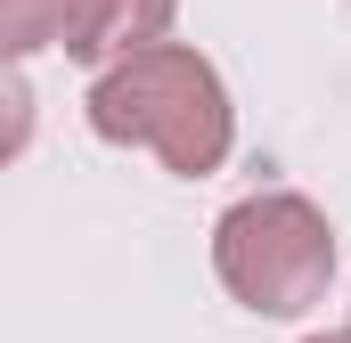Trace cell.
I'll use <instances>...</instances> for the list:
<instances>
[{
	"label": "cell",
	"instance_id": "1",
	"mask_svg": "<svg viewBox=\"0 0 351 343\" xmlns=\"http://www.w3.org/2000/svg\"><path fill=\"white\" fill-rule=\"evenodd\" d=\"M221 261L262 311H302V294L327 278V237L302 204H245L221 229Z\"/></svg>",
	"mask_w": 351,
	"mask_h": 343
}]
</instances>
